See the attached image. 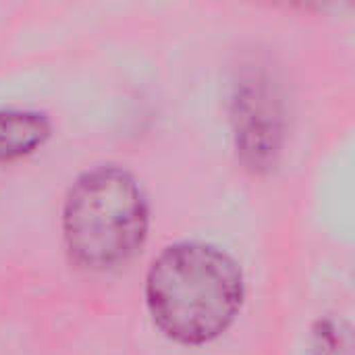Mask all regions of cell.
Returning <instances> with one entry per match:
<instances>
[{"instance_id": "7a4b0ae2", "label": "cell", "mask_w": 355, "mask_h": 355, "mask_svg": "<svg viewBox=\"0 0 355 355\" xmlns=\"http://www.w3.org/2000/svg\"><path fill=\"white\" fill-rule=\"evenodd\" d=\"M148 235V202L135 177L119 166L83 173L64 200L62 237L83 268L110 270L129 262Z\"/></svg>"}, {"instance_id": "3957f363", "label": "cell", "mask_w": 355, "mask_h": 355, "mask_svg": "<svg viewBox=\"0 0 355 355\" xmlns=\"http://www.w3.org/2000/svg\"><path fill=\"white\" fill-rule=\"evenodd\" d=\"M231 121L241 160L254 171L275 164L283 141V112L275 87L262 75H250L235 85Z\"/></svg>"}, {"instance_id": "6da1fadb", "label": "cell", "mask_w": 355, "mask_h": 355, "mask_svg": "<svg viewBox=\"0 0 355 355\" xmlns=\"http://www.w3.org/2000/svg\"><path fill=\"white\" fill-rule=\"evenodd\" d=\"M237 262L214 245L183 241L166 248L146 277V306L158 331L181 345L216 341L243 304Z\"/></svg>"}, {"instance_id": "277c9868", "label": "cell", "mask_w": 355, "mask_h": 355, "mask_svg": "<svg viewBox=\"0 0 355 355\" xmlns=\"http://www.w3.org/2000/svg\"><path fill=\"white\" fill-rule=\"evenodd\" d=\"M50 121L35 110H0V160H19L50 137Z\"/></svg>"}]
</instances>
